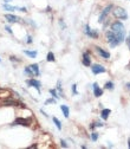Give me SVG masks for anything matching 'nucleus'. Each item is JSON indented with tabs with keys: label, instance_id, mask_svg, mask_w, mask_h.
Masks as SVG:
<instances>
[{
	"label": "nucleus",
	"instance_id": "f257e3e1",
	"mask_svg": "<svg viewBox=\"0 0 130 149\" xmlns=\"http://www.w3.org/2000/svg\"><path fill=\"white\" fill-rule=\"evenodd\" d=\"M105 40H106V43L109 44V46H110L111 49H114V47H116V46L120 45V43L117 42V38H116L115 32H113L111 30H109V31L105 32Z\"/></svg>",
	"mask_w": 130,
	"mask_h": 149
},
{
	"label": "nucleus",
	"instance_id": "f03ea898",
	"mask_svg": "<svg viewBox=\"0 0 130 149\" xmlns=\"http://www.w3.org/2000/svg\"><path fill=\"white\" fill-rule=\"evenodd\" d=\"M114 5L113 4H109V5H106L103 10H102V12H101V14H99V17H98V23L99 24H103L106 19H108V17L110 15V13H113V10H114Z\"/></svg>",
	"mask_w": 130,
	"mask_h": 149
},
{
	"label": "nucleus",
	"instance_id": "7ed1b4c3",
	"mask_svg": "<svg viewBox=\"0 0 130 149\" xmlns=\"http://www.w3.org/2000/svg\"><path fill=\"white\" fill-rule=\"evenodd\" d=\"M1 107H18V108H26V105L17 100H13L11 97L4 98L1 101Z\"/></svg>",
	"mask_w": 130,
	"mask_h": 149
},
{
	"label": "nucleus",
	"instance_id": "20e7f679",
	"mask_svg": "<svg viewBox=\"0 0 130 149\" xmlns=\"http://www.w3.org/2000/svg\"><path fill=\"white\" fill-rule=\"evenodd\" d=\"M113 14H114L115 18H117V19H120V20H127V19H128V13H127L125 8H123V7H121V6L114 7Z\"/></svg>",
	"mask_w": 130,
	"mask_h": 149
},
{
	"label": "nucleus",
	"instance_id": "39448f33",
	"mask_svg": "<svg viewBox=\"0 0 130 149\" xmlns=\"http://www.w3.org/2000/svg\"><path fill=\"white\" fill-rule=\"evenodd\" d=\"M32 124V120L29 117H17L12 125H23V127H30Z\"/></svg>",
	"mask_w": 130,
	"mask_h": 149
},
{
	"label": "nucleus",
	"instance_id": "423d86ee",
	"mask_svg": "<svg viewBox=\"0 0 130 149\" xmlns=\"http://www.w3.org/2000/svg\"><path fill=\"white\" fill-rule=\"evenodd\" d=\"M84 33H85V36H88L89 38H91V39H97L98 37H99V33H98V31L97 30H92L88 24L84 26Z\"/></svg>",
	"mask_w": 130,
	"mask_h": 149
},
{
	"label": "nucleus",
	"instance_id": "0eeeda50",
	"mask_svg": "<svg viewBox=\"0 0 130 149\" xmlns=\"http://www.w3.org/2000/svg\"><path fill=\"white\" fill-rule=\"evenodd\" d=\"M26 85L30 86V88H34L37 89V91L40 94V88H42V83L38 81V79H34V78H30V79H26Z\"/></svg>",
	"mask_w": 130,
	"mask_h": 149
},
{
	"label": "nucleus",
	"instance_id": "6e6552de",
	"mask_svg": "<svg viewBox=\"0 0 130 149\" xmlns=\"http://www.w3.org/2000/svg\"><path fill=\"white\" fill-rule=\"evenodd\" d=\"M90 68H91V71H92V73H94V74H99V73H104V72H106L105 66H103V65H101V64H98V63L91 64Z\"/></svg>",
	"mask_w": 130,
	"mask_h": 149
},
{
	"label": "nucleus",
	"instance_id": "1a4fd4ad",
	"mask_svg": "<svg viewBox=\"0 0 130 149\" xmlns=\"http://www.w3.org/2000/svg\"><path fill=\"white\" fill-rule=\"evenodd\" d=\"M123 29H124V25H123V23L120 22V20L114 22V23H111V24H110V30L113 31V32H115V33L122 31Z\"/></svg>",
	"mask_w": 130,
	"mask_h": 149
},
{
	"label": "nucleus",
	"instance_id": "9d476101",
	"mask_svg": "<svg viewBox=\"0 0 130 149\" xmlns=\"http://www.w3.org/2000/svg\"><path fill=\"white\" fill-rule=\"evenodd\" d=\"M95 51L99 54V57H102V58H104V59H110V52L109 51H106V50H104L103 47H101V46H95Z\"/></svg>",
	"mask_w": 130,
	"mask_h": 149
},
{
	"label": "nucleus",
	"instance_id": "9b49d317",
	"mask_svg": "<svg viewBox=\"0 0 130 149\" xmlns=\"http://www.w3.org/2000/svg\"><path fill=\"white\" fill-rule=\"evenodd\" d=\"M82 63L84 66H91L92 62H91V54L90 51H84L83 57H82Z\"/></svg>",
	"mask_w": 130,
	"mask_h": 149
},
{
	"label": "nucleus",
	"instance_id": "f8f14e48",
	"mask_svg": "<svg viewBox=\"0 0 130 149\" xmlns=\"http://www.w3.org/2000/svg\"><path fill=\"white\" fill-rule=\"evenodd\" d=\"M92 90H94V96L95 97L99 98L101 96H103V89L99 88V85H98L97 82H95L94 84H92Z\"/></svg>",
	"mask_w": 130,
	"mask_h": 149
},
{
	"label": "nucleus",
	"instance_id": "ddd939ff",
	"mask_svg": "<svg viewBox=\"0 0 130 149\" xmlns=\"http://www.w3.org/2000/svg\"><path fill=\"white\" fill-rule=\"evenodd\" d=\"M5 19L8 23H18V22H20V18L14 15V14H12V13H6L5 14Z\"/></svg>",
	"mask_w": 130,
	"mask_h": 149
},
{
	"label": "nucleus",
	"instance_id": "4468645a",
	"mask_svg": "<svg viewBox=\"0 0 130 149\" xmlns=\"http://www.w3.org/2000/svg\"><path fill=\"white\" fill-rule=\"evenodd\" d=\"M116 34V38H117V42L120 43V44H122L124 40H125V38H127V32H125V29H123L122 31H120V32H117V33H115Z\"/></svg>",
	"mask_w": 130,
	"mask_h": 149
},
{
	"label": "nucleus",
	"instance_id": "2eb2a0df",
	"mask_svg": "<svg viewBox=\"0 0 130 149\" xmlns=\"http://www.w3.org/2000/svg\"><path fill=\"white\" fill-rule=\"evenodd\" d=\"M110 114H111V110L110 109H102L101 110V118L103 120V121H106L108 118H109V116H110Z\"/></svg>",
	"mask_w": 130,
	"mask_h": 149
},
{
	"label": "nucleus",
	"instance_id": "dca6fc26",
	"mask_svg": "<svg viewBox=\"0 0 130 149\" xmlns=\"http://www.w3.org/2000/svg\"><path fill=\"white\" fill-rule=\"evenodd\" d=\"M30 68H31V70H32V72H33V76H37V77H38L39 74H40L39 64H37V63H34V64H31V65H30Z\"/></svg>",
	"mask_w": 130,
	"mask_h": 149
},
{
	"label": "nucleus",
	"instance_id": "f3484780",
	"mask_svg": "<svg viewBox=\"0 0 130 149\" xmlns=\"http://www.w3.org/2000/svg\"><path fill=\"white\" fill-rule=\"evenodd\" d=\"M60 110H62V113H63V115H64L65 118H67V117L70 116V109H69L67 105L62 104V105H60Z\"/></svg>",
	"mask_w": 130,
	"mask_h": 149
},
{
	"label": "nucleus",
	"instance_id": "a211bd4d",
	"mask_svg": "<svg viewBox=\"0 0 130 149\" xmlns=\"http://www.w3.org/2000/svg\"><path fill=\"white\" fill-rule=\"evenodd\" d=\"M3 7H4V10H5V11H8V12H14V11H17V10H18V7H17V6L8 5L7 3H5V4L3 5Z\"/></svg>",
	"mask_w": 130,
	"mask_h": 149
},
{
	"label": "nucleus",
	"instance_id": "6ab92c4d",
	"mask_svg": "<svg viewBox=\"0 0 130 149\" xmlns=\"http://www.w3.org/2000/svg\"><path fill=\"white\" fill-rule=\"evenodd\" d=\"M24 53L27 54L30 58H35L37 54H38V52H37V51H31V50H24Z\"/></svg>",
	"mask_w": 130,
	"mask_h": 149
},
{
	"label": "nucleus",
	"instance_id": "aec40b11",
	"mask_svg": "<svg viewBox=\"0 0 130 149\" xmlns=\"http://www.w3.org/2000/svg\"><path fill=\"white\" fill-rule=\"evenodd\" d=\"M104 89H106V90H114V89H115V84H114V82H113V81H108V82H105V84H104Z\"/></svg>",
	"mask_w": 130,
	"mask_h": 149
},
{
	"label": "nucleus",
	"instance_id": "412c9836",
	"mask_svg": "<svg viewBox=\"0 0 130 149\" xmlns=\"http://www.w3.org/2000/svg\"><path fill=\"white\" fill-rule=\"evenodd\" d=\"M52 121H53V123H54V125L57 127V129L58 130H62L63 129V125H62V122L57 118V117H52Z\"/></svg>",
	"mask_w": 130,
	"mask_h": 149
},
{
	"label": "nucleus",
	"instance_id": "4be33fe9",
	"mask_svg": "<svg viewBox=\"0 0 130 149\" xmlns=\"http://www.w3.org/2000/svg\"><path fill=\"white\" fill-rule=\"evenodd\" d=\"M50 95H51V97H53V98H56V100H58L60 96L58 95V91H57V89H50Z\"/></svg>",
	"mask_w": 130,
	"mask_h": 149
},
{
	"label": "nucleus",
	"instance_id": "5701e85b",
	"mask_svg": "<svg viewBox=\"0 0 130 149\" xmlns=\"http://www.w3.org/2000/svg\"><path fill=\"white\" fill-rule=\"evenodd\" d=\"M56 89H57V91L59 92L60 97H64V92H63V86H62V82H60V81H58V83H57V86H56Z\"/></svg>",
	"mask_w": 130,
	"mask_h": 149
},
{
	"label": "nucleus",
	"instance_id": "b1692460",
	"mask_svg": "<svg viewBox=\"0 0 130 149\" xmlns=\"http://www.w3.org/2000/svg\"><path fill=\"white\" fill-rule=\"evenodd\" d=\"M98 137H99V134H98L97 132H95V130H92V133L90 134V139L94 141V142H96V141L98 140Z\"/></svg>",
	"mask_w": 130,
	"mask_h": 149
},
{
	"label": "nucleus",
	"instance_id": "393cba45",
	"mask_svg": "<svg viewBox=\"0 0 130 149\" xmlns=\"http://www.w3.org/2000/svg\"><path fill=\"white\" fill-rule=\"evenodd\" d=\"M46 61H47V62H51V63L56 62V57H54V53H53V52H49V53H47Z\"/></svg>",
	"mask_w": 130,
	"mask_h": 149
},
{
	"label": "nucleus",
	"instance_id": "a878e982",
	"mask_svg": "<svg viewBox=\"0 0 130 149\" xmlns=\"http://www.w3.org/2000/svg\"><path fill=\"white\" fill-rule=\"evenodd\" d=\"M24 72H25L26 74H29L30 77H34V76H33V72H32V70H31L30 66H26V68L24 69Z\"/></svg>",
	"mask_w": 130,
	"mask_h": 149
},
{
	"label": "nucleus",
	"instance_id": "bb28decb",
	"mask_svg": "<svg viewBox=\"0 0 130 149\" xmlns=\"http://www.w3.org/2000/svg\"><path fill=\"white\" fill-rule=\"evenodd\" d=\"M71 91H72V94L73 95H78V91H77V84H72L71 85Z\"/></svg>",
	"mask_w": 130,
	"mask_h": 149
},
{
	"label": "nucleus",
	"instance_id": "cd10ccee",
	"mask_svg": "<svg viewBox=\"0 0 130 149\" xmlns=\"http://www.w3.org/2000/svg\"><path fill=\"white\" fill-rule=\"evenodd\" d=\"M56 102H57V100L51 97V98H49V100L45 101V104H56Z\"/></svg>",
	"mask_w": 130,
	"mask_h": 149
},
{
	"label": "nucleus",
	"instance_id": "c85d7f7f",
	"mask_svg": "<svg viewBox=\"0 0 130 149\" xmlns=\"http://www.w3.org/2000/svg\"><path fill=\"white\" fill-rule=\"evenodd\" d=\"M60 147H62V148H67V147H69V144L66 143V141H65V140H60Z\"/></svg>",
	"mask_w": 130,
	"mask_h": 149
},
{
	"label": "nucleus",
	"instance_id": "c756f323",
	"mask_svg": "<svg viewBox=\"0 0 130 149\" xmlns=\"http://www.w3.org/2000/svg\"><path fill=\"white\" fill-rule=\"evenodd\" d=\"M25 42H26L27 44H32V43H33V39H32V37H31L30 34L26 37V40H25Z\"/></svg>",
	"mask_w": 130,
	"mask_h": 149
},
{
	"label": "nucleus",
	"instance_id": "7c9ffc66",
	"mask_svg": "<svg viewBox=\"0 0 130 149\" xmlns=\"http://www.w3.org/2000/svg\"><path fill=\"white\" fill-rule=\"evenodd\" d=\"M59 25H60V27H62V30H65L66 29V25L63 23V19H60L59 20Z\"/></svg>",
	"mask_w": 130,
	"mask_h": 149
},
{
	"label": "nucleus",
	"instance_id": "2f4dec72",
	"mask_svg": "<svg viewBox=\"0 0 130 149\" xmlns=\"http://www.w3.org/2000/svg\"><path fill=\"white\" fill-rule=\"evenodd\" d=\"M10 59H11L12 62H18V63L20 62V59H18L17 57H14V56H11V57H10Z\"/></svg>",
	"mask_w": 130,
	"mask_h": 149
},
{
	"label": "nucleus",
	"instance_id": "473e14b6",
	"mask_svg": "<svg viewBox=\"0 0 130 149\" xmlns=\"http://www.w3.org/2000/svg\"><path fill=\"white\" fill-rule=\"evenodd\" d=\"M5 30H6V32H8V33H11V34L13 33V31H12V29H11V27H10L8 25H6V26H5Z\"/></svg>",
	"mask_w": 130,
	"mask_h": 149
},
{
	"label": "nucleus",
	"instance_id": "72a5a7b5",
	"mask_svg": "<svg viewBox=\"0 0 130 149\" xmlns=\"http://www.w3.org/2000/svg\"><path fill=\"white\" fill-rule=\"evenodd\" d=\"M95 124H96V128H102V127H104V123H102V122H95Z\"/></svg>",
	"mask_w": 130,
	"mask_h": 149
},
{
	"label": "nucleus",
	"instance_id": "f704fd0d",
	"mask_svg": "<svg viewBox=\"0 0 130 149\" xmlns=\"http://www.w3.org/2000/svg\"><path fill=\"white\" fill-rule=\"evenodd\" d=\"M90 129H91V130H95V129H96V124H95V122L90 123Z\"/></svg>",
	"mask_w": 130,
	"mask_h": 149
},
{
	"label": "nucleus",
	"instance_id": "c9c22d12",
	"mask_svg": "<svg viewBox=\"0 0 130 149\" xmlns=\"http://www.w3.org/2000/svg\"><path fill=\"white\" fill-rule=\"evenodd\" d=\"M18 11H20V12H27V8L26 7H18Z\"/></svg>",
	"mask_w": 130,
	"mask_h": 149
},
{
	"label": "nucleus",
	"instance_id": "e433bc0d",
	"mask_svg": "<svg viewBox=\"0 0 130 149\" xmlns=\"http://www.w3.org/2000/svg\"><path fill=\"white\" fill-rule=\"evenodd\" d=\"M125 40H127L128 46H129V50H130V33H129V36H128V38H125Z\"/></svg>",
	"mask_w": 130,
	"mask_h": 149
},
{
	"label": "nucleus",
	"instance_id": "4c0bfd02",
	"mask_svg": "<svg viewBox=\"0 0 130 149\" xmlns=\"http://www.w3.org/2000/svg\"><path fill=\"white\" fill-rule=\"evenodd\" d=\"M39 147V144H37V143H34V144H32V146H30L29 148H38Z\"/></svg>",
	"mask_w": 130,
	"mask_h": 149
},
{
	"label": "nucleus",
	"instance_id": "58836bf2",
	"mask_svg": "<svg viewBox=\"0 0 130 149\" xmlns=\"http://www.w3.org/2000/svg\"><path fill=\"white\" fill-rule=\"evenodd\" d=\"M108 147H109V148H114V144L111 143V142H108Z\"/></svg>",
	"mask_w": 130,
	"mask_h": 149
},
{
	"label": "nucleus",
	"instance_id": "ea45409f",
	"mask_svg": "<svg viewBox=\"0 0 130 149\" xmlns=\"http://www.w3.org/2000/svg\"><path fill=\"white\" fill-rule=\"evenodd\" d=\"M125 86H127V90H130V82H129V83H127V84H125Z\"/></svg>",
	"mask_w": 130,
	"mask_h": 149
},
{
	"label": "nucleus",
	"instance_id": "a19ab883",
	"mask_svg": "<svg viewBox=\"0 0 130 149\" xmlns=\"http://www.w3.org/2000/svg\"><path fill=\"white\" fill-rule=\"evenodd\" d=\"M128 147L130 148V139H128Z\"/></svg>",
	"mask_w": 130,
	"mask_h": 149
},
{
	"label": "nucleus",
	"instance_id": "79ce46f5",
	"mask_svg": "<svg viewBox=\"0 0 130 149\" xmlns=\"http://www.w3.org/2000/svg\"><path fill=\"white\" fill-rule=\"evenodd\" d=\"M8 1H13V0H8Z\"/></svg>",
	"mask_w": 130,
	"mask_h": 149
},
{
	"label": "nucleus",
	"instance_id": "37998d69",
	"mask_svg": "<svg viewBox=\"0 0 130 149\" xmlns=\"http://www.w3.org/2000/svg\"><path fill=\"white\" fill-rule=\"evenodd\" d=\"M0 62H1V59H0Z\"/></svg>",
	"mask_w": 130,
	"mask_h": 149
}]
</instances>
